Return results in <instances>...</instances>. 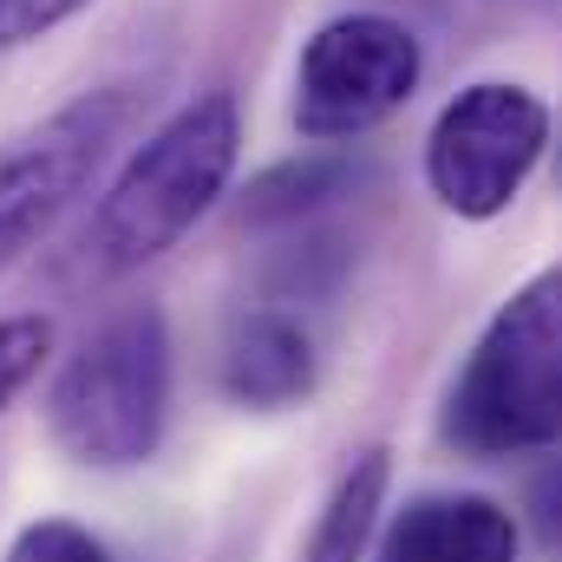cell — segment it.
<instances>
[{
    "mask_svg": "<svg viewBox=\"0 0 562 562\" xmlns=\"http://www.w3.org/2000/svg\"><path fill=\"white\" fill-rule=\"evenodd\" d=\"M236 150H243L236 92H196L190 105H177L92 203L79 262L92 276H132L144 262L170 256L229 190Z\"/></svg>",
    "mask_w": 562,
    "mask_h": 562,
    "instance_id": "obj_1",
    "label": "cell"
},
{
    "mask_svg": "<svg viewBox=\"0 0 562 562\" xmlns=\"http://www.w3.org/2000/svg\"><path fill=\"white\" fill-rule=\"evenodd\" d=\"M170 425V327L150 301L99 321L46 386V431L86 471H132L157 458Z\"/></svg>",
    "mask_w": 562,
    "mask_h": 562,
    "instance_id": "obj_2",
    "label": "cell"
},
{
    "mask_svg": "<svg viewBox=\"0 0 562 562\" xmlns=\"http://www.w3.org/2000/svg\"><path fill=\"white\" fill-rule=\"evenodd\" d=\"M445 438L471 458L562 445V269L530 276L477 334L445 400Z\"/></svg>",
    "mask_w": 562,
    "mask_h": 562,
    "instance_id": "obj_3",
    "label": "cell"
},
{
    "mask_svg": "<svg viewBox=\"0 0 562 562\" xmlns=\"http://www.w3.org/2000/svg\"><path fill=\"white\" fill-rule=\"evenodd\" d=\"M419 33L393 13H340L294 59V132L307 144H347L406 112L419 92Z\"/></svg>",
    "mask_w": 562,
    "mask_h": 562,
    "instance_id": "obj_4",
    "label": "cell"
},
{
    "mask_svg": "<svg viewBox=\"0 0 562 562\" xmlns=\"http://www.w3.org/2000/svg\"><path fill=\"white\" fill-rule=\"evenodd\" d=\"M132 112H138V86H99L0 150V276L26 249H40L53 223L92 190Z\"/></svg>",
    "mask_w": 562,
    "mask_h": 562,
    "instance_id": "obj_5",
    "label": "cell"
},
{
    "mask_svg": "<svg viewBox=\"0 0 562 562\" xmlns=\"http://www.w3.org/2000/svg\"><path fill=\"white\" fill-rule=\"evenodd\" d=\"M543 150H550V105L530 86L477 79L438 112L425 138V183L451 216L491 223L517 203Z\"/></svg>",
    "mask_w": 562,
    "mask_h": 562,
    "instance_id": "obj_6",
    "label": "cell"
},
{
    "mask_svg": "<svg viewBox=\"0 0 562 562\" xmlns=\"http://www.w3.org/2000/svg\"><path fill=\"white\" fill-rule=\"evenodd\" d=\"M380 562H517V517L477 491H431L386 524Z\"/></svg>",
    "mask_w": 562,
    "mask_h": 562,
    "instance_id": "obj_7",
    "label": "cell"
},
{
    "mask_svg": "<svg viewBox=\"0 0 562 562\" xmlns=\"http://www.w3.org/2000/svg\"><path fill=\"white\" fill-rule=\"evenodd\" d=\"M321 380V353L307 340V327L294 314L256 307L229 327L223 340V393L249 413H288L314 393Z\"/></svg>",
    "mask_w": 562,
    "mask_h": 562,
    "instance_id": "obj_8",
    "label": "cell"
},
{
    "mask_svg": "<svg viewBox=\"0 0 562 562\" xmlns=\"http://www.w3.org/2000/svg\"><path fill=\"white\" fill-rule=\"evenodd\" d=\"M353 183H360V164L353 157H340V150H301L288 164H269L243 190L236 216H243V229H294V223L321 216L327 203H340Z\"/></svg>",
    "mask_w": 562,
    "mask_h": 562,
    "instance_id": "obj_9",
    "label": "cell"
},
{
    "mask_svg": "<svg viewBox=\"0 0 562 562\" xmlns=\"http://www.w3.org/2000/svg\"><path fill=\"white\" fill-rule=\"evenodd\" d=\"M386 484H393V458H386L380 445L360 451V458L340 471V484L327 491V504H321V517H314V530H307L301 562H360L367 557V543H373V530H380V510H386Z\"/></svg>",
    "mask_w": 562,
    "mask_h": 562,
    "instance_id": "obj_10",
    "label": "cell"
},
{
    "mask_svg": "<svg viewBox=\"0 0 562 562\" xmlns=\"http://www.w3.org/2000/svg\"><path fill=\"white\" fill-rule=\"evenodd\" d=\"M46 360H53V321L46 314H7L0 321V413L40 380Z\"/></svg>",
    "mask_w": 562,
    "mask_h": 562,
    "instance_id": "obj_11",
    "label": "cell"
},
{
    "mask_svg": "<svg viewBox=\"0 0 562 562\" xmlns=\"http://www.w3.org/2000/svg\"><path fill=\"white\" fill-rule=\"evenodd\" d=\"M7 562H112V550L72 517H40L7 543Z\"/></svg>",
    "mask_w": 562,
    "mask_h": 562,
    "instance_id": "obj_12",
    "label": "cell"
},
{
    "mask_svg": "<svg viewBox=\"0 0 562 562\" xmlns=\"http://www.w3.org/2000/svg\"><path fill=\"white\" fill-rule=\"evenodd\" d=\"M92 0H0V59L46 40L53 26H66L72 13H86Z\"/></svg>",
    "mask_w": 562,
    "mask_h": 562,
    "instance_id": "obj_13",
    "label": "cell"
},
{
    "mask_svg": "<svg viewBox=\"0 0 562 562\" xmlns=\"http://www.w3.org/2000/svg\"><path fill=\"white\" fill-rule=\"evenodd\" d=\"M524 504H530L537 537H543V543H562V458L530 477V497H524Z\"/></svg>",
    "mask_w": 562,
    "mask_h": 562,
    "instance_id": "obj_14",
    "label": "cell"
}]
</instances>
